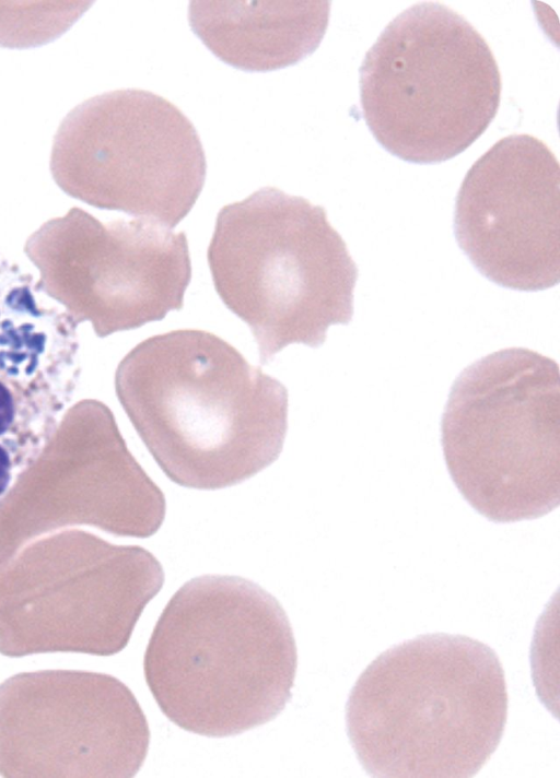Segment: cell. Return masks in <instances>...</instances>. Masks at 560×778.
I'll return each instance as SVG.
<instances>
[{
  "label": "cell",
  "mask_w": 560,
  "mask_h": 778,
  "mask_svg": "<svg viewBox=\"0 0 560 778\" xmlns=\"http://www.w3.org/2000/svg\"><path fill=\"white\" fill-rule=\"evenodd\" d=\"M116 392L174 483L236 485L273 463L288 429V391L209 331L150 337L119 363Z\"/></svg>",
  "instance_id": "1"
},
{
  "label": "cell",
  "mask_w": 560,
  "mask_h": 778,
  "mask_svg": "<svg viewBox=\"0 0 560 778\" xmlns=\"http://www.w3.org/2000/svg\"><path fill=\"white\" fill-rule=\"evenodd\" d=\"M296 668L280 602L230 575L185 582L161 613L143 659L161 711L185 731L211 738L275 719L291 699Z\"/></svg>",
  "instance_id": "2"
},
{
  "label": "cell",
  "mask_w": 560,
  "mask_h": 778,
  "mask_svg": "<svg viewBox=\"0 0 560 778\" xmlns=\"http://www.w3.org/2000/svg\"><path fill=\"white\" fill-rule=\"evenodd\" d=\"M508 703L492 648L424 634L383 651L360 674L346 705L347 733L372 777H472L501 742Z\"/></svg>",
  "instance_id": "3"
},
{
  "label": "cell",
  "mask_w": 560,
  "mask_h": 778,
  "mask_svg": "<svg viewBox=\"0 0 560 778\" xmlns=\"http://www.w3.org/2000/svg\"><path fill=\"white\" fill-rule=\"evenodd\" d=\"M207 258L262 365L292 343L320 346L330 326L352 319L357 264L325 209L305 198L265 187L224 205Z\"/></svg>",
  "instance_id": "4"
},
{
  "label": "cell",
  "mask_w": 560,
  "mask_h": 778,
  "mask_svg": "<svg viewBox=\"0 0 560 778\" xmlns=\"http://www.w3.org/2000/svg\"><path fill=\"white\" fill-rule=\"evenodd\" d=\"M560 378L524 347L488 354L452 385L441 422L448 473L493 522L542 517L560 503Z\"/></svg>",
  "instance_id": "5"
},
{
  "label": "cell",
  "mask_w": 560,
  "mask_h": 778,
  "mask_svg": "<svg viewBox=\"0 0 560 778\" xmlns=\"http://www.w3.org/2000/svg\"><path fill=\"white\" fill-rule=\"evenodd\" d=\"M500 98L501 74L486 39L440 2L399 13L360 67L369 129L410 163H441L464 152L489 127Z\"/></svg>",
  "instance_id": "6"
},
{
  "label": "cell",
  "mask_w": 560,
  "mask_h": 778,
  "mask_svg": "<svg viewBox=\"0 0 560 778\" xmlns=\"http://www.w3.org/2000/svg\"><path fill=\"white\" fill-rule=\"evenodd\" d=\"M163 584L141 546L85 532L39 542L0 570V653L116 655Z\"/></svg>",
  "instance_id": "7"
},
{
  "label": "cell",
  "mask_w": 560,
  "mask_h": 778,
  "mask_svg": "<svg viewBox=\"0 0 560 778\" xmlns=\"http://www.w3.org/2000/svg\"><path fill=\"white\" fill-rule=\"evenodd\" d=\"M50 170L75 198L173 228L197 201L207 163L178 107L149 91L125 89L68 113L54 138Z\"/></svg>",
  "instance_id": "8"
},
{
  "label": "cell",
  "mask_w": 560,
  "mask_h": 778,
  "mask_svg": "<svg viewBox=\"0 0 560 778\" xmlns=\"http://www.w3.org/2000/svg\"><path fill=\"white\" fill-rule=\"evenodd\" d=\"M150 729L133 693L83 670L21 672L0 683V776L130 778Z\"/></svg>",
  "instance_id": "9"
},
{
  "label": "cell",
  "mask_w": 560,
  "mask_h": 778,
  "mask_svg": "<svg viewBox=\"0 0 560 778\" xmlns=\"http://www.w3.org/2000/svg\"><path fill=\"white\" fill-rule=\"evenodd\" d=\"M454 234L495 284L541 291L560 280V167L548 145L520 133L495 142L457 193Z\"/></svg>",
  "instance_id": "10"
},
{
  "label": "cell",
  "mask_w": 560,
  "mask_h": 778,
  "mask_svg": "<svg viewBox=\"0 0 560 778\" xmlns=\"http://www.w3.org/2000/svg\"><path fill=\"white\" fill-rule=\"evenodd\" d=\"M48 224L94 267L91 314L100 335L137 329L183 308L191 279L184 232L142 219L102 224L78 209Z\"/></svg>",
  "instance_id": "11"
},
{
  "label": "cell",
  "mask_w": 560,
  "mask_h": 778,
  "mask_svg": "<svg viewBox=\"0 0 560 778\" xmlns=\"http://www.w3.org/2000/svg\"><path fill=\"white\" fill-rule=\"evenodd\" d=\"M328 1H191L189 24L222 61L247 71L294 64L325 35Z\"/></svg>",
  "instance_id": "12"
},
{
  "label": "cell",
  "mask_w": 560,
  "mask_h": 778,
  "mask_svg": "<svg viewBox=\"0 0 560 778\" xmlns=\"http://www.w3.org/2000/svg\"><path fill=\"white\" fill-rule=\"evenodd\" d=\"M73 396L42 373L0 361V500L50 441Z\"/></svg>",
  "instance_id": "13"
},
{
  "label": "cell",
  "mask_w": 560,
  "mask_h": 778,
  "mask_svg": "<svg viewBox=\"0 0 560 778\" xmlns=\"http://www.w3.org/2000/svg\"><path fill=\"white\" fill-rule=\"evenodd\" d=\"M86 1H0V46L28 48L65 33L89 8Z\"/></svg>",
  "instance_id": "14"
}]
</instances>
